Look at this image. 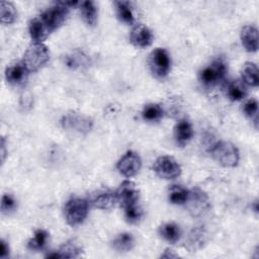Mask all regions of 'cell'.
Here are the masks:
<instances>
[{
    "mask_svg": "<svg viewBox=\"0 0 259 259\" xmlns=\"http://www.w3.org/2000/svg\"><path fill=\"white\" fill-rule=\"evenodd\" d=\"M149 67L153 75L158 78H164L168 75L171 67V60L165 49L158 48L154 50L149 58Z\"/></svg>",
    "mask_w": 259,
    "mask_h": 259,
    "instance_id": "6",
    "label": "cell"
},
{
    "mask_svg": "<svg viewBox=\"0 0 259 259\" xmlns=\"http://www.w3.org/2000/svg\"><path fill=\"white\" fill-rule=\"evenodd\" d=\"M16 208V201L10 194H4L1 199V212L8 214Z\"/></svg>",
    "mask_w": 259,
    "mask_h": 259,
    "instance_id": "32",
    "label": "cell"
},
{
    "mask_svg": "<svg viewBox=\"0 0 259 259\" xmlns=\"http://www.w3.org/2000/svg\"><path fill=\"white\" fill-rule=\"evenodd\" d=\"M164 108L158 103H149L144 106L142 116L148 121H157L164 115Z\"/></svg>",
    "mask_w": 259,
    "mask_h": 259,
    "instance_id": "26",
    "label": "cell"
},
{
    "mask_svg": "<svg viewBox=\"0 0 259 259\" xmlns=\"http://www.w3.org/2000/svg\"><path fill=\"white\" fill-rule=\"evenodd\" d=\"M80 11L84 21L94 26L97 22V7L93 1H83L80 3Z\"/></svg>",
    "mask_w": 259,
    "mask_h": 259,
    "instance_id": "23",
    "label": "cell"
},
{
    "mask_svg": "<svg viewBox=\"0 0 259 259\" xmlns=\"http://www.w3.org/2000/svg\"><path fill=\"white\" fill-rule=\"evenodd\" d=\"M174 137L179 146H185L193 137V128L191 123L187 119L179 120L174 127Z\"/></svg>",
    "mask_w": 259,
    "mask_h": 259,
    "instance_id": "15",
    "label": "cell"
},
{
    "mask_svg": "<svg viewBox=\"0 0 259 259\" xmlns=\"http://www.w3.org/2000/svg\"><path fill=\"white\" fill-rule=\"evenodd\" d=\"M153 38L154 36L151 29L144 24L136 25L132 29L130 35L131 42L137 48H147L151 46Z\"/></svg>",
    "mask_w": 259,
    "mask_h": 259,
    "instance_id": "13",
    "label": "cell"
},
{
    "mask_svg": "<svg viewBox=\"0 0 259 259\" xmlns=\"http://www.w3.org/2000/svg\"><path fill=\"white\" fill-rule=\"evenodd\" d=\"M82 253V248L74 241H69L62 245L55 253L48 254L49 258H74Z\"/></svg>",
    "mask_w": 259,
    "mask_h": 259,
    "instance_id": "19",
    "label": "cell"
},
{
    "mask_svg": "<svg viewBox=\"0 0 259 259\" xmlns=\"http://www.w3.org/2000/svg\"><path fill=\"white\" fill-rule=\"evenodd\" d=\"M210 153L219 164L228 168L236 167L240 160L238 148L228 141H220L215 143L212 146Z\"/></svg>",
    "mask_w": 259,
    "mask_h": 259,
    "instance_id": "1",
    "label": "cell"
},
{
    "mask_svg": "<svg viewBox=\"0 0 259 259\" xmlns=\"http://www.w3.org/2000/svg\"><path fill=\"white\" fill-rule=\"evenodd\" d=\"M0 147H1V152H0V154H1V162L4 163L5 155H6V145H5L4 137H2V139H1V146Z\"/></svg>",
    "mask_w": 259,
    "mask_h": 259,
    "instance_id": "34",
    "label": "cell"
},
{
    "mask_svg": "<svg viewBox=\"0 0 259 259\" xmlns=\"http://www.w3.org/2000/svg\"><path fill=\"white\" fill-rule=\"evenodd\" d=\"M228 67L223 59L214 60L210 65L200 72V81L205 86H214L223 82L226 78Z\"/></svg>",
    "mask_w": 259,
    "mask_h": 259,
    "instance_id": "5",
    "label": "cell"
},
{
    "mask_svg": "<svg viewBox=\"0 0 259 259\" xmlns=\"http://www.w3.org/2000/svg\"><path fill=\"white\" fill-rule=\"evenodd\" d=\"M124 217L127 223L137 224L143 217V208L138 204H133L124 208Z\"/></svg>",
    "mask_w": 259,
    "mask_h": 259,
    "instance_id": "30",
    "label": "cell"
},
{
    "mask_svg": "<svg viewBox=\"0 0 259 259\" xmlns=\"http://www.w3.org/2000/svg\"><path fill=\"white\" fill-rule=\"evenodd\" d=\"M114 4L117 18L123 23L133 24L135 22V16L132 4L128 1H116Z\"/></svg>",
    "mask_w": 259,
    "mask_h": 259,
    "instance_id": "22",
    "label": "cell"
},
{
    "mask_svg": "<svg viewBox=\"0 0 259 259\" xmlns=\"http://www.w3.org/2000/svg\"><path fill=\"white\" fill-rule=\"evenodd\" d=\"M69 8L66 2H57L39 15L50 32L59 28L66 21Z\"/></svg>",
    "mask_w": 259,
    "mask_h": 259,
    "instance_id": "4",
    "label": "cell"
},
{
    "mask_svg": "<svg viewBox=\"0 0 259 259\" xmlns=\"http://www.w3.org/2000/svg\"><path fill=\"white\" fill-rule=\"evenodd\" d=\"M50 60V52L44 44H32L24 53L23 64L28 72L41 69Z\"/></svg>",
    "mask_w": 259,
    "mask_h": 259,
    "instance_id": "3",
    "label": "cell"
},
{
    "mask_svg": "<svg viewBox=\"0 0 259 259\" xmlns=\"http://www.w3.org/2000/svg\"><path fill=\"white\" fill-rule=\"evenodd\" d=\"M241 41L247 52L254 53L258 50V30L253 25H246L241 30Z\"/></svg>",
    "mask_w": 259,
    "mask_h": 259,
    "instance_id": "14",
    "label": "cell"
},
{
    "mask_svg": "<svg viewBox=\"0 0 259 259\" xmlns=\"http://www.w3.org/2000/svg\"><path fill=\"white\" fill-rule=\"evenodd\" d=\"M154 171L160 178L169 180L178 177L181 173V168L173 157L161 156L155 161Z\"/></svg>",
    "mask_w": 259,
    "mask_h": 259,
    "instance_id": "8",
    "label": "cell"
},
{
    "mask_svg": "<svg viewBox=\"0 0 259 259\" xmlns=\"http://www.w3.org/2000/svg\"><path fill=\"white\" fill-rule=\"evenodd\" d=\"M243 111L244 113L250 117V118H255V122L257 123L258 120V102L256 99L251 98L248 101L245 102L243 106Z\"/></svg>",
    "mask_w": 259,
    "mask_h": 259,
    "instance_id": "31",
    "label": "cell"
},
{
    "mask_svg": "<svg viewBox=\"0 0 259 259\" xmlns=\"http://www.w3.org/2000/svg\"><path fill=\"white\" fill-rule=\"evenodd\" d=\"M206 242V233L202 228L193 229L186 240V248L190 251L200 249Z\"/></svg>",
    "mask_w": 259,
    "mask_h": 259,
    "instance_id": "20",
    "label": "cell"
},
{
    "mask_svg": "<svg viewBox=\"0 0 259 259\" xmlns=\"http://www.w3.org/2000/svg\"><path fill=\"white\" fill-rule=\"evenodd\" d=\"M61 122L63 127L75 130L79 133H87L92 127V120L89 117L76 113L65 115Z\"/></svg>",
    "mask_w": 259,
    "mask_h": 259,
    "instance_id": "11",
    "label": "cell"
},
{
    "mask_svg": "<svg viewBox=\"0 0 259 259\" xmlns=\"http://www.w3.org/2000/svg\"><path fill=\"white\" fill-rule=\"evenodd\" d=\"M48 239H49V233L42 229H38L34 232L33 237L28 241L27 247L28 249L33 251L42 250L47 245Z\"/></svg>",
    "mask_w": 259,
    "mask_h": 259,
    "instance_id": "29",
    "label": "cell"
},
{
    "mask_svg": "<svg viewBox=\"0 0 259 259\" xmlns=\"http://www.w3.org/2000/svg\"><path fill=\"white\" fill-rule=\"evenodd\" d=\"M142 167L141 157L133 151L126 152L117 162L116 168L124 177H133L137 175Z\"/></svg>",
    "mask_w": 259,
    "mask_h": 259,
    "instance_id": "9",
    "label": "cell"
},
{
    "mask_svg": "<svg viewBox=\"0 0 259 259\" xmlns=\"http://www.w3.org/2000/svg\"><path fill=\"white\" fill-rule=\"evenodd\" d=\"M17 17V11L15 6L7 1L0 3V18L3 24H10L15 21Z\"/></svg>",
    "mask_w": 259,
    "mask_h": 259,
    "instance_id": "28",
    "label": "cell"
},
{
    "mask_svg": "<svg viewBox=\"0 0 259 259\" xmlns=\"http://www.w3.org/2000/svg\"><path fill=\"white\" fill-rule=\"evenodd\" d=\"M9 254V247L4 240H1V247H0V257L5 258Z\"/></svg>",
    "mask_w": 259,
    "mask_h": 259,
    "instance_id": "33",
    "label": "cell"
},
{
    "mask_svg": "<svg viewBox=\"0 0 259 259\" xmlns=\"http://www.w3.org/2000/svg\"><path fill=\"white\" fill-rule=\"evenodd\" d=\"M160 234L167 242L175 244L181 237V230L175 223H166L160 227Z\"/></svg>",
    "mask_w": 259,
    "mask_h": 259,
    "instance_id": "24",
    "label": "cell"
},
{
    "mask_svg": "<svg viewBox=\"0 0 259 259\" xmlns=\"http://www.w3.org/2000/svg\"><path fill=\"white\" fill-rule=\"evenodd\" d=\"M134 245L135 239L130 233H121L112 241L113 249L118 252H127L133 249Z\"/></svg>",
    "mask_w": 259,
    "mask_h": 259,
    "instance_id": "25",
    "label": "cell"
},
{
    "mask_svg": "<svg viewBox=\"0 0 259 259\" xmlns=\"http://www.w3.org/2000/svg\"><path fill=\"white\" fill-rule=\"evenodd\" d=\"M28 70L24 66V64H14L8 67L5 71V78L8 83L12 85H20L27 78Z\"/></svg>",
    "mask_w": 259,
    "mask_h": 259,
    "instance_id": "17",
    "label": "cell"
},
{
    "mask_svg": "<svg viewBox=\"0 0 259 259\" xmlns=\"http://www.w3.org/2000/svg\"><path fill=\"white\" fill-rule=\"evenodd\" d=\"M189 195V190L181 185H172L169 189V200L173 204H185Z\"/></svg>",
    "mask_w": 259,
    "mask_h": 259,
    "instance_id": "27",
    "label": "cell"
},
{
    "mask_svg": "<svg viewBox=\"0 0 259 259\" xmlns=\"http://www.w3.org/2000/svg\"><path fill=\"white\" fill-rule=\"evenodd\" d=\"M28 31L33 44H41L51 33L40 17L33 18L29 22Z\"/></svg>",
    "mask_w": 259,
    "mask_h": 259,
    "instance_id": "16",
    "label": "cell"
},
{
    "mask_svg": "<svg viewBox=\"0 0 259 259\" xmlns=\"http://www.w3.org/2000/svg\"><path fill=\"white\" fill-rule=\"evenodd\" d=\"M242 82L251 87H257L259 83L258 67L255 63L247 62L242 70Z\"/></svg>",
    "mask_w": 259,
    "mask_h": 259,
    "instance_id": "21",
    "label": "cell"
},
{
    "mask_svg": "<svg viewBox=\"0 0 259 259\" xmlns=\"http://www.w3.org/2000/svg\"><path fill=\"white\" fill-rule=\"evenodd\" d=\"M226 95L233 101L242 100L247 95L246 85L239 80H231L225 83Z\"/></svg>",
    "mask_w": 259,
    "mask_h": 259,
    "instance_id": "18",
    "label": "cell"
},
{
    "mask_svg": "<svg viewBox=\"0 0 259 259\" xmlns=\"http://www.w3.org/2000/svg\"><path fill=\"white\" fill-rule=\"evenodd\" d=\"M115 194L116 200L119 203V205L125 208L127 206L138 203L140 192L137 185L134 182L125 180L119 185Z\"/></svg>",
    "mask_w": 259,
    "mask_h": 259,
    "instance_id": "10",
    "label": "cell"
},
{
    "mask_svg": "<svg viewBox=\"0 0 259 259\" xmlns=\"http://www.w3.org/2000/svg\"><path fill=\"white\" fill-rule=\"evenodd\" d=\"M89 212L88 200L81 197L70 198L64 207V214L68 225L75 227L82 224Z\"/></svg>",
    "mask_w": 259,
    "mask_h": 259,
    "instance_id": "2",
    "label": "cell"
},
{
    "mask_svg": "<svg viewBox=\"0 0 259 259\" xmlns=\"http://www.w3.org/2000/svg\"><path fill=\"white\" fill-rule=\"evenodd\" d=\"M185 204L187 205L188 211L193 217L202 215L210 207L207 194L199 188H194L189 191V195Z\"/></svg>",
    "mask_w": 259,
    "mask_h": 259,
    "instance_id": "7",
    "label": "cell"
},
{
    "mask_svg": "<svg viewBox=\"0 0 259 259\" xmlns=\"http://www.w3.org/2000/svg\"><path fill=\"white\" fill-rule=\"evenodd\" d=\"M91 203L99 209H110L117 202L115 192L108 188H101L95 191L91 196Z\"/></svg>",
    "mask_w": 259,
    "mask_h": 259,
    "instance_id": "12",
    "label": "cell"
}]
</instances>
